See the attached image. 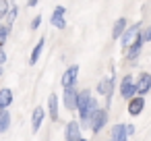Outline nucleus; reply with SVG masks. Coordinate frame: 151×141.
<instances>
[{
    "instance_id": "9b49d317",
    "label": "nucleus",
    "mask_w": 151,
    "mask_h": 141,
    "mask_svg": "<svg viewBox=\"0 0 151 141\" xmlns=\"http://www.w3.org/2000/svg\"><path fill=\"white\" fill-rule=\"evenodd\" d=\"M97 91H99L104 98H110L112 91H114V81H112V79H101V81L97 83Z\"/></svg>"
},
{
    "instance_id": "b1692460",
    "label": "nucleus",
    "mask_w": 151,
    "mask_h": 141,
    "mask_svg": "<svg viewBox=\"0 0 151 141\" xmlns=\"http://www.w3.org/2000/svg\"><path fill=\"white\" fill-rule=\"evenodd\" d=\"M40 23H42V17L37 15V17H35V19L31 21V29H37V27H40Z\"/></svg>"
},
{
    "instance_id": "393cba45",
    "label": "nucleus",
    "mask_w": 151,
    "mask_h": 141,
    "mask_svg": "<svg viewBox=\"0 0 151 141\" xmlns=\"http://www.w3.org/2000/svg\"><path fill=\"white\" fill-rule=\"evenodd\" d=\"M6 62V54H4V48H0V67Z\"/></svg>"
},
{
    "instance_id": "6e6552de",
    "label": "nucleus",
    "mask_w": 151,
    "mask_h": 141,
    "mask_svg": "<svg viewBox=\"0 0 151 141\" xmlns=\"http://www.w3.org/2000/svg\"><path fill=\"white\" fill-rule=\"evenodd\" d=\"M81 139V127L77 120H70L66 124V141H79Z\"/></svg>"
},
{
    "instance_id": "1a4fd4ad",
    "label": "nucleus",
    "mask_w": 151,
    "mask_h": 141,
    "mask_svg": "<svg viewBox=\"0 0 151 141\" xmlns=\"http://www.w3.org/2000/svg\"><path fill=\"white\" fill-rule=\"evenodd\" d=\"M143 108H145V100L139 98V95L128 102V114H130V116H139V114L143 112Z\"/></svg>"
},
{
    "instance_id": "4468645a",
    "label": "nucleus",
    "mask_w": 151,
    "mask_h": 141,
    "mask_svg": "<svg viewBox=\"0 0 151 141\" xmlns=\"http://www.w3.org/2000/svg\"><path fill=\"white\" fill-rule=\"evenodd\" d=\"M48 112H50V118H52V120L58 118V95H56V93H52V95L48 98Z\"/></svg>"
},
{
    "instance_id": "5701e85b",
    "label": "nucleus",
    "mask_w": 151,
    "mask_h": 141,
    "mask_svg": "<svg viewBox=\"0 0 151 141\" xmlns=\"http://www.w3.org/2000/svg\"><path fill=\"white\" fill-rule=\"evenodd\" d=\"M141 42H151V27L147 31H141Z\"/></svg>"
},
{
    "instance_id": "bb28decb",
    "label": "nucleus",
    "mask_w": 151,
    "mask_h": 141,
    "mask_svg": "<svg viewBox=\"0 0 151 141\" xmlns=\"http://www.w3.org/2000/svg\"><path fill=\"white\" fill-rule=\"evenodd\" d=\"M79 141H87V139H79Z\"/></svg>"
},
{
    "instance_id": "dca6fc26",
    "label": "nucleus",
    "mask_w": 151,
    "mask_h": 141,
    "mask_svg": "<svg viewBox=\"0 0 151 141\" xmlns=\"http://www.w3.org/2000/svg\"><path fill=\"white\" fill-rule=\"evenodd\" d=\"M124 29H126V19H118V21L114 23L112 38H114V40H120V38H122V33H124Z\"/></svg>"
},
{
    "instance_id": "ddd939ff",
    "label": "nucleus",
    "mask_w": 151,
    "mask_h": 141,
    "mask_svg": "<svg viewBox=\"0 0 151 141\" xmlns=\"http://www.w3.org/2000/svg\"><path fill=\"white\" fill-rule=\"evenodd\" d=\"M11 104H13V91L9 87L0 89V110H9Z\"/></svg>"
},
{
    "instance_id": "39448f33",
    "label": "nucleus",
    "mask_w": 151,
    "mask_h": 141,
    "mask_svg": "<svg viewBox=\"0 0 151 141\" xmlns=\"http://www.w3.org/2000/svg\"><path fill=\"white\" fill-rule=\"evenodd\" d=\"M77 77H79V67H77V64H70V67L64 71V75H62V85H64V89L75 87Z\"/></svg>"
},
{
    "instance_id": "7ed1b4c3",
    "label": "nucleus",
    "mask_w": 151,
    "mask_h": 141,
    "mask_svg": "<svg viewBox=\"0 0 151 141\" xmlns=\"http://www.w3.org/2000/svg\"><path fill=\"white\" fill-rule=\"evenodd\" d=\"M149 89H151V75L149 73H141L137 77V81H134V93H139V98H141Z\"/></svg>"
},
{
    "instance_id": "cd10ccee",
    "label": "nucleus",
    "mask_w": 151,
    "mask_h": 141,
    "mask_svg": "<svg viewBox=\"0 0 151 141\" xmlns=\"http://www.w3.org/2000/svg\"><path fill=\"white\" fill-rule=\"evenodd\" d=\"M110 141H112V139H110Z\"/></svg>"
},
{
    "instance_id": "412c9836",
    "label": "nucleus",
    "mask_w": 151,
    "mask_h": 141,
    "mask_svg": "<svg viewBox=\"0 0 151 141\" xmlns=\"http://www.w3.org/2000/svg\"><path fill=\"white\" fill-rule=\"evenodd\" d=\"M6 38H9V27L6 25H0V46L6 42Z\"/></svg>"
},
{
    "instance_id": "a878e982",
    "label": "nucleus",
    "mask_w": 151,
    "mask_h": 141,
    "mask_svg": "<svg viewBox=\"0 0 151 141\" xmlns=\"http://www.w3.org/2000/svg\"><path fill=\"white\" fill-rule=\"evenodd\" d=\"M124 131H126V135H134V127L132 124H124Z\"/></svg>"
},
{
    "instance_id": "f257e3e1",
    "label": "nucleus",
    "mask_w": 151,
    "mask_h": 141,
    "mask_svg": "<svg viewBox=\"0 0 151 141\" xmlns=\"http://www.w3.org/2000/svg\"><path fill=\"white\" fill-rule=\"evenodd\" d=\"M77 110L81 112V124L83 127H91V118H93V114L97 110V102H95V98H91L89 89L77 93Z\"/></svg>"
},
{
    "instance_id": "9d476101",
    "label": "nucleus",
    "mask_w": 151,
    "mask_h": 141,
    "mask_svg": "<svg viewBox=\"0 0 151 141\" xmlns=\"http://www.w3.org/2000/svg\"><path fill=\"white\" fill-rule=\"evenodd\" d=\"M64 106L68 108V110H77V91H75V87H68V89H64Z\"/></svg>"
},
{
    "instance_id": "f03ea898",
    "label": "nucleus",
    "mask_w": 151,
    "mask_h": 141,
    "mask_svg": "<svg viewBox=\"0 0 151 141\" xmlns=\"http://www.w3.org/2000/svg\"><path fill=\"white\" fill-rule=\"evenodd\" d=\"M137 40H141V29H139V23H134L132 27L124 29V33H122V46H124V48H130Z\"/></svg>"
},
{
    "instance_id": "6ab92c4d",
    "label": "nucleus",
    "mask_w": 151,
    "mask_h": 141,
    "mask_svg": "<svg viewBox=\"0 0 151 141\" xmlns=\"http://www.w3.org/2000/svg\"><path fill=\"white\" fill-rule=\"evenodd\" d=\"M141 44H143V42H141V40H137V42L126 50V58H128V60H134V58L139 56V52H141Z\"/></svg>"
},
{
    "instance_id": "aec40b11",
    "label": "nucleus",
    "mask_w": 151,
    "mask_h": 141,
    "mask_svg": "<svg viewBox=\"0 0 151 141\" xmlns=\"http://www.w3.org/2000/svg\"><path fill=\"white\" fill-rule=\"evenodd\" d=\"M17 19V4L15 2H9V11H6V27L13 25Z\"/></svg>"
},
{
    "instance_id": "f3484780",
    "label": "nucleus",
    "mask_w": 151,
    "mask_h": 141,
    "mask_svg": "<svg viewBox=\"0 0 151 141\" xmlns=\"http://www.w3.org/2000/svg\"><path fill=\"white\" fill-rule=\"evenodd\" d=\"M44 44H46V40H44V38H40V40H37V44H35V48H33V52H31V58H29V62H31V64H37V58L42 56Z\"/></svg>"
},
{
    "instance_id": "423d86ee",
    "label": "nucleus",
    "mask_w": 151,
    "mask_h": 141,
    "mask_svg": "<svg viewBox=\"0 0 151 141\" xmlns=\"http://www.w3.org/2000/svg\"><path fill=\"white\" fill-rule=\"evenodd\" d=\"M120 93L124 95V98H128V100H132L137 93H134V79L130 77V75H126L124 79H122V83H120Z\"/></svg>"
},
{
    "instance_id": "2eb2a0df",
    "label": "nucleus",
    "mask_w": 151,
    "mask_h": 141,
    "mask_svg": "<svg viewBox=\"0 0 151 141\" xmlns=\"http://www.w3.org/2000/svg\"><path fill=\"white\" fill-rule=\"evenodd\" d=\"M126 139H128V135L124 131V124L122 122L114 124V129H112V141H126Z\"/></svg>"
},
{
    "instance_id": "20e7f679",
    "label": "nucleus",
    "mask_w": 151,
    "mask_h": 141,
    "mask_svg": "<svg viewBox=\"0 0 151 141\" xmlns=\"http://www.w3.org/2000/svg\"><path fill=\"white\" fill-rule=\"evenodd\" d=\"M106 122H108V112L97 108L95 114H93V118H91V127H89V129H91L93 133H99V131L106 127Z\"/></svg>"
},
{
    "instance_id": "4be33fe9",
    "label": "nucleus",
    "mask_w": 151,
    "mask_h": 141,
    "mask_svg": "<svg viewBox=\"0 0 151 141\" xmlns=\"http://www.w3.org/2000/svg\"><path fill=\"white\" fill-rule=\"evenodd\" d=\"M6 11H9V2L6 0H0V19H4Z\"/></svg>"
},
{
    "instance_id": "f8f14e48",
    "label": "nucleus",
    "mask_w": 151,
    "mask_h": 141,
    "mask_svg": "<svg viewBox=\"0 0 151 141\" xmlns=\"http://www.w3.org/2000/svg\"><path fill=\"white\" fill-rule=\"evenodd\" d=\"M44 114H46V112H44V108H40V106H37V108L33 110V114H31V129H33L35 133L40 131V127H42V122H44Z\"/></svg>"
},
{
    "instance_id": "a211bd4d",
    "label": "nucleus",
    "mask_w": 151,
    "mask_h": 141,
    "mask_svg": "<svg viewBox=\"0 0 151 141\" xmlns=\"http://www.w3.org/2000/svg\"><path fill=\"white\" fill-rule=\"evenodd\" d=\"M11 127V112L9 110H0V133L9 131Z\"/></svg>"
},
{
    "instance_id": "0eeeda50",
    "label": "nucleus",
    "mask_w": 151,
    "mask_h": 141,
    "mask_svg": "<svg viewBox=\"0 0 151 141\" xmlns=\"http://www.w3.org/2000/svg\"><path fill=\"white\" fill-rule=\"evenodd\" d=\"M50 21H52V25H54L56 29H64V27H66V21H64V7H56L54 13H52V17H50Z\"/></svg>"
}]
</instances>
